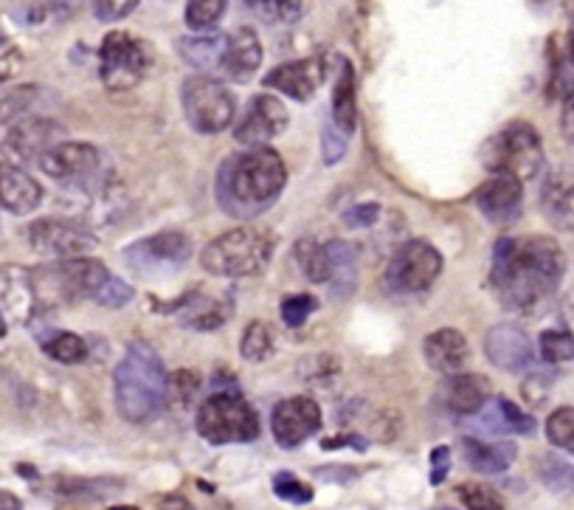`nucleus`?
Listing matches in <instances>:
<instances>
[{
  "mask_svg": "<svg viewBox=\"0 0 574 510\" xmlns=\"http://www.w3.org/2000/svg\"><path fill=\"white\" fill-rule=\"evenodd\" d=\"M566 277V254L552 237H501L493 248L490 285L515 313L535 316Z\"/></svg>",
  "mask_w": 574,
  "mask_h": 510,
  "instance_id": "obj_1",
  "label": "nucleus"
},
{
  "mask_svg": "<svg viewBox=\"0 0 574 510\" xmlns=\"http://www.w3.org/2000/svg\"><path fill=\"white\" fill-rule=\"evenodd\" d=\"M287 184L282 155L271 147H257L228 155L217 170L214 195L217 206L237 220H254L268 212Z\"/></svg>",
  "mask_w": 574,
  "mask_h": 510,
  "instance_id": "obj_2",
  "label": "nucleus"
},
{
  "mask_svg": "<svg viewBox=\"0 0 574 510\" xmlns=\"http://www.w3.org/2000/svg\"><path fill=\"white\" fill-rule=\"evenodd\" d=\"M116 387V409L130 423H150L167 406L169 378L161 356L147 341H133L127 356L113 372Z\"/></svg>",
  "mask_w": 574,
  "mask_h": 510,
  "instance_id": "obj_3",
  "label": "nucleus"
},
{
  "mask_svg": "<svg viewBox=\"0 0 574 510\" xmlns=\"http://www.w3.org/2000/svg\"><path fill=\"white\" fill-rule=\"evenodd\" d=\"M276 237L257 226H240L231 232L214 237L203 248L200 263L212 277H257L273 260Z\"/></svg>",
  "mask_w": 574,
  "mask_h": 510,
  "instance_id": "obj_4",
  "label": "nucleus"
},
{
  "mask_svg": "<svg viewBox=\"0 0 574 510\" xmlns=\"http://www.w3.org/2000/svg\"><path fill=\"white\" fill-rule=\"evenodd\" d=\"M482 161L493 175H510L515 181H532L544 170V141L527 122L507 124L484 144Z\"/></svg>",
  "mask_w": 574,
  "mask_h": 510,
  "instance_id": "obj_5",
  "label": "nucleus"
},
{
  "mask_svg": "<svg viewBox=\"0 0 574 510\" xmlns=\"http://www.w3.org/2000/svg\"><path fill=\"white\" fill-rule=\"evenodd\" d=\"M110 277L107 268L99 260H62L57 265H46L37 274H31L34 282V294H37V305H71V302H82V299H96L99 288L105 285Z\"/></svg>",
  "mask_w": 574,
  "mask_h": 510,
  "instance_id": "obj_6",
  "label": "nucleus"
},
{
  "mask_svg": "<svg viewBox=\"0 0 574 510\" xmlns=\"http://www.w3.org/2000/svg\"><path fill=\"white\" fill-rule=\"evenodd\" d=\"M197 434L214 446L248 443L259 437V418L254 406L237 392L212 395L197 409Z\"/></svg>",
  "mask_w": 574,
  "mask_h": 510,
  "instance_id": "obj_7",
  "label": "nucleus"
},
{
  "mask_svg": "<svg viewBox=\"0 0 574 510\" xmlns=\"http://www.w3.org/2000/svg\"><path fill=\"white\" fill-rule=\"evenodd\" d=\"M181 105L186 122L203 136L223 133L228 124L234 122V113H237L234 93L228 91L220 79L209 77V74H197L183 82Z\"/></svg>",
  "mask_w": 574,
  "mask_h": 510,
  "instance_id": "obj_8",
  "label": "nucleus"
},
{
  "mask_svg": "<svg viewBox=\"0 0 574 510\" xmlns=\"http://www.w3.org/2000/svg\"><path fill=\"white\" fill-rule=\"evenodd\" d=\"M99 77L107 91H130L152 68L147 43L130 31H110L99 46Z\"/></svg>",
  "mask_w": 574,
  "mask_h": 510,
  "instance_id": "obj_9",
  "label": "nucleus"
},
{
  "mask_svg": "<svg viewBox=\"0 0 574 510\" xmlns=\"http://www.w3.org/2000/svg\"><path fill=\"white\" fill-rule=\"evenodd\" d=\"M37 167L65 189H76V192L105 189L102 153L85 141H62L60 147H54Z\"/></svg>",
  "mask_w": 574,
  "mask_h": 510,
  "instance_id": "obj_10",
  "label": "nucleus"
},
{
  "mask_svg": "<svg viewBox=\"0 0 574 510\" xmlns=\"http://www.w3.org/2000/svg\"><path fill=\"white\" fill-rule=\"evenodd\" d=\"M121 257L138 277H167L181 271V265L192 257V240L183 232L152 234L147 240H138L130 248H124Z\"/></svg>",
  "mask_w": 574,
  "mask_h": 510,
  "instance_id": "obj_11",
  "label": "nucleus"
},
{
  "mask_svg": "<svg viewBox=\"0 0 574 510\" xmlns=\"http://www.w3.org/2000/svg\"><path fill=\"white\" fill-rule=\"evenodd\" d=\"M442 271V254L425 240H408L394 251L389 263V285L397 294H423Z\"/></svg>",
  "mask_w": 574,
  "mask_h": 510,
  "instance_id": "obj_12",
  "label": "nucleus"
},
{
  "mask_svg": "<svg viewBox=\"0 0 574 510\" xmlns=\"http://www.w3.org/2000/svg\"><path fill=\"white\" fill-rule=\"evenodd\" d=\"M29 243L37 254L43 257H57V260H79L88 251L96 248V234L76 220H57L46 217L31 223Z\"/></svg>",
  "mask_w": 574,
  "mask_h": 510,
  "instance_id": "obj_13",
  "label": "nucleus"
},
{
  "mask_svg": "<svg viewBox=\"0 0 574 510\" xmlns=\"http://www.w3.org/2000/svg\"><path fill=\"white\" fill-rule=\"evenodd\" d=\"M65 139V127L54 119H23L17 122L6 139H3V155L6 164H40L54 147H60Z\"/></svg>",
  "mask_w": 574,
  "mask_h": 510,
  "instance_id": "obj_14",
  "label": "nucleus"
},
{
  "mask_svg": "<svg viewBox=\"0 0 574 510\" xmlns=\"http://www.w3.org/2000/svg\"><path fill=\"white\" fill-rule=\"evenodd\" d=\"M287 122L290 119L282 99H276L273 93H257L242 110L240 122L234 127V139L248 150L268 147V141L279 139L285 133Z\"/></svg>",
  "mask_w": 574,
  "mask_h": 510,
  "instance_id": "obj_15",
  "label": "nucleus"
},
{
  "mask_svg": "<svg viewBox=\"0 0 574 510\" xmlns=\"http://www.w3.org/2000/svg\"><path fill=\"white\" fill-rule=\"evenodd\" d=\"M318 429H321V409L313 398L296 395L273 406L271 432L282 449H299Z\"/></svg>",
  "mask_w": 574,
  "mask_h": 510,
  "instance_id": "obj_16",
  "label": "nucleus"
},
{
  "mask_svg": "<svg viewBox=\"0 0 574 510\" xmlns=\"http://www.w3.org/2000/svg\"><path fill=\"white\" fill-rule=\"evenodd\" d=\"M473 201L493 226H510L524 209V184L510 175H493L476 189Z\"/></svg>",
  "mask_w": 574,
  "mask_h": 510,
  "instance_id": "obj_17",
  "label": "nucleus"
},
{
  "mask_svg": "<svg viewBox=\"0 0 574 510\" xmlns=\"http://www.w3.org/2000/svg\"><path fill=\"white\" fill-rule=\"evenodd\" d=\"M484 353H487L493 367H499L504 372H524L535 364L532 339L521 327L510 325V322H501V325L487 330Z\"/></svg>",
  "mask_w": 574,
  "mask_h": 510,
  "instance_id": "obj_18",
  "label": "nucleus"
},
{
  "mask_svg": "<svg viewBox=\"0 0 574 510\" xmlns=\"http://www.w3.org/2000/svg\"><path fill=\"white\" fill-rule=\"evenodd\" d=\"M324 65L316 57H304V60H290L276 65L271 74L265 77V88L285 93L296 102H310L324 82Z\"/></svg>",
  "mask_w": 574,
  "mask_h": 510,
  "instance_id": "obj_19",
  "label": "nucleus"
},
{
  "mask_svg": "<svg viewBox=\"0 0 574 510\" xmlns=\"http://www.w3.org/2000/svg\"><path fill=\"white\" fill-rule=\"evenodd\" d=\"M541 212L558 232H574V172L555 170L546 175Z\"/></svg>",
  "mask_w": 574,
  "mask_h": 510,
  "instance_id": "obj_20",
  "label": "nucleus"
},
{
  "mask_svg": "<svg viewBox=\"0 0 574 510\" xmlns=\"http://www.w3.org/2000/svg\"><path fill=\"white\" fill-rule=\"evenodd\" d=\"M423 353L431 370L442 372V375H456V372H462L468 367L470 344L459 330L442 327V330H434L423 341Z\"/></svg>",
  "mask_w": 574,
  "mask_h": 510,
  "instance_id": "obj_21",
  "label": "nucleus"
},
{
  "mask_svg": "<svg viewBox=\"0 0 574 510\" xmlns=\"http://www.w3.org/2000/svg\"><path fill=\"white\" fill-rule=\"evenodd\" d=\"M43 201V186L15 164H0V206L12 215H31Z\"/></svg>",
  "mask_w": 574,
  "mask_h": 510,
  "instance_id": "obj_22",
  "label": "nucleus"
},
{
  "mask_svg": "<svg viewBox=\"0 0 574 510\" xmlns=\"http://www.w3.org/2000/svg\"><path fill=\"white\" fill-rule=\"evenodd\" d=\"M259 62H262V43H259L254 29H237L231 37H226V51H223V62L220 71L234 82H245L257 74Z\"/></svg>",
  "mask_w": 574,
  "mask_h": 510,
  "instance_id": "obj_23",
  "label": "nucleus"
},
{
  "mask_svg": "<svg viewBox=\"0 0 574 510\" xmlns=\"http://www.w3.org/2000/svg\"><path fill=\"white\" fill-rule=\"evenodd\" d=\"M37 310V294L29 271L20 265L0 268V313H12L17 322H29Z\"/></svg>",
  "mask_w": 574,
  "mask_h": 510,
  "instance_id": "obj_24",
  "label": "nucleus"
},
{
  "mask_svg": "<svg viewBox=\"0 0 574 510\" xmlns=\"http://www.w3.org/2000/svg\"><path fill=\"white\" fill-rule=\"evenodd\" d=\"M172 313H178V322L189 330H217L228 319L226 305L220 299L203 296L200 291H189L181 302L172 305Z\"/></svg>",
  "mask_w": 574,
  "mask_h": 510,
  "instance_id": "obj_25",
  "label": "nucleus"
},
{
  "mask_svg": "<svg viewBox=\"0 0 574 510\" xmlns=\"http://www.w3.org/2000/svg\"><path fill=\"white\" fill-rule=\"evenodd\" d=\"M490 381L484 375H454L445 384V403L456 415H479L490 401Z\"/></svg>",
  "mask_w": 574,
  "mask_h": 510,
  "instance_id": "obj_26",
  "label": "nucleus"
},
{
  "mask_svg": "<svg viewBox=\"0 0 574 510\" xmlns=\"http://www.w3.org/2000/svg\"><path fill=\"white\" fill-rule=\"evenodd\" d=\"M482 429L490 434H532L535 432V418L527 415L521 406H515L507 398H490L484 403Z\"/></svg>",
  "mask_w": 574,
  "mask_h": 510,
  "instance_id": "obj_27",
  "label": "nucleus"
},
{
  "mask_svg": "<svg viewBox=\"0 0 574 510\" xmlns=\"http://www.w3.org/2000/svg\"><path fill=\"white\" fill-rule=\"evenodd\" d=\"M330 119L335 122V127L344 133V136H352L355 127H358V96H355V68L349 65L347 60L341 62V74L335 79L333 88V113Z\"/></svg>",
  "mask_w": 574,
  "mask_h": 510,
  "instance_id": "obj_28",
  "label": "nucleus"
},
{
  "mask_svg": "<svg viewBox=\"0 0 574 510\" xmlns=\"http://www.w3.org/2000/svg\"><path fill=\"white\" fill-rule=\"evenodd\" d=\"M513 443H484L476 437L465 440V460L479 474H504L515 460Z\"/></svg>",
  "mask_w": 574,
  "mask_h": 510,
  "instance_id": "obj_29",
  "label": "nucleus"
},
{
  "mask_svg": "<svg viewBox=\"0 0 574 510\" xmlns=\"http://www.w3.org/2000/svg\"><path fill=\"white\" fill-rule=\"evenodd\" d=\"M226 51V37L206 34V37H181L178 40V54L181 60L195 68V71H220Z\"/></svg>",
  "mask_w": 574,
  "mask_h": 510,
  "instance_id": "obj_30",
  "label": "nucleus"
},
{
  "mask_svg": "<svg viewBox=\"0 0 574 510\" xmlns=\"http://www.w3.org/2000/svg\"><path fill=\"white\" fill-rule=\"evenodd\" d=\"M327 248H330V257H333V279H330V285H333L335 296L352 294L355 285H358V268H355L352 248L344 240H330Z\"/></svg>",
  "mask_w": 574,
  "mask_h": 510,
  "instance_id": "obj_31",
  "label": "nucleus"
},
{
  "mask_svg": "<svg viewBox=\"0 0 574 510\" xmlns=\"http://www.w3.org/2000/svg\"><path fill=\"white\" fill-rule=\"evenodd\" d=\"M296 254H299V263H302V274L310 282H330L333 279V257H330V248L327 243L324 246H318L313 240H302L299 248H296Z\"/></svg>",
  "mask_w": 574,
  "mask_h": 510,
  "instance_id": "obj_32",
  "label": "nucleus"
},
{
  "mask_svg": "<svg viewBox=\"0 0 574 510\" xmlns=\"http://www.w3.org/2000/svg\"><path fill=\"white\" fill-rule=\"evenodd\" d=\"M37 99H40L37 85H17L0 91V124L23 122V116H29Z\"/></svg>",
  "mask_w": 574,
  "mask_h": 510,
  "instance_id": "obj_33",
  "label": "nucleus"
},
{
  "mask_svg": "<svg viewBox=\"0 0 574 510\" xmlns=\"http://www.w3.org/2000/svg\"><path fill=\"white\" fill-rule=\"evenodd\" d=\"M43 344V353L54 358L57 364H82L88 358V344L79 339L76 333L60 330V333H48Z\"/></svg>",
  "mask_w": 574,
  "mask_h": 510,
  "instance_id": "obj_34",
  "label": "nucleus"
},
{
  "mask_svg": "<svg viewBox=\"0 0 574 510\" xmlns=\"http://www.w3.org/2000/svg\"><path fill=\"white\" fill-rule=\"evenodd\" d=\"M538 477L552 494H574V465L566 463L558 454H544L538 460Z\"/></svg>",
  "mask_w": 574,
  "mask_h": 510,
  "instance_id": "obj_35",
  "label": "nucleus"
},
{
  "mask_svg": "<svg viewBox=\"0 0 574 510\" xmlns=\"http://www.w3.org/2000/svg\"><path fill=\"white\" fill-rule=\"evenodd\" d=\"M273 350H276V339H273V330L265 322H251L245 327L240 341V353L245 361L262 364V361H268L273 356Z\"/></svg>",
  "mask_w": 574,
  "mask_h": 510,
  "instance_id": "obj_36",
  "label": "nucleus"
},
{
  "mask_svg": "<svg viewBox=\"0 0 574 510\" xmlns=\"http://www.w3.org/2000/svg\"><path fill=\"white\" fill-rule=\"evenodd\" d=\"M541 358L552 367H569L574 364V336L566 330H544L538 341Z\"/></svg>",
  "mask_w": 574,
  "mask_h": 510,
  "instance_id": "obj_37",
  "label": "nucleus"
},
{
  "mask_svg": "<svg viewBox=\"0 0 574 510\" xmlns=\"http://www.w3.org/2000/svg\"><path fill=\"white\" fill-rule=\"evenodd\" d=\"M546 437L555 449L574 454V406H560L546 418Z\"/></svg>",
  "mask_w": 574,
  "mask_h": 510,
  "instance_id": "obj_38",
  "label": "nucleus"
},
{
  "mask_svg": "<svg viewBox=\"0 0 574 510\" xmlns=\"http://www.w3.org/2000/svg\"><path fill=\"white\" fill-rule=\"evenodd\" d=\"M226 12V3L220 0H197L186 3V26L192 31H212Z\"/></svg>",
  "mask_w": 574,
  "mask_h": 510,
  "instance_id": "obj_39",
  "label": "nucleus"
},
{
  "mask_svg": "<svg viewBox=\"0 0 574 510\" xmlns=\"http://www.w3.org/2000/svg\"><path fill=\"white\" fill-rule=\"evenodd\" d=\"M456 494L462 499V505L468 510H504V499H501L493 488H487L482 482H468L459 485Z\"/></svg>",
  "mask_w": 574,
  "mask_h": 510,
  "instance_id": "obj_40",
  "label": "nucleus"
},
{
  "mask_svg": "<svg viewBox=\"0 0 574 510\" xmlns=\"http://www.w3.org/2000/svg\"><path fill=\"white\" fill-rule=\"evenodd\" d=\"M54 488L60 496H113L110 491H119V480H54Z\"/></svg>",
  "mask_w": 574,
  "mask_h": 510,
  "instance_id": "obj_41",
  "label": "nucleus"
},
{
  "mask_svg": "<svg viewBox=\"0 0 574 510\" xmlns=\"http://www.w3.org/2000/svg\"><path fill=\"white\" fill-rule=\"evenodd\" d=\"M318 310V299L313 294H293L282 299V319L287 327H302Z\"/></svg>",
  "mask_w": 574,
  "mask_h": 510,
  "instance_id": "obj_42",
  "label": "nucleus"
},
{
  "mask_svg": "<svg viewBox=\"0 0 574 510\" xmlns=\"http://www.w3.org/2000/svg\"><path fill=\"white\" fill-rule=\"evenodd\" d=\"M273 494L279 496V499H285V502H293V505H307V502H313V488L310 485H304L296 474H276L273 477Z\"/></svg>",
  "mask_w": 574,
  "mask_h": 510,
  "instance_id": "obj_43",
  "label": "nucleus"
},
{
  "mask_svg": "<svg viewBox=\"0 0 574 510\" xmlns=\"http://www.w3.org/2000/svg\"><path fill=\"white\" fill-rule=\"evenodd\" d=\"M347 136L335 127V122L327 116L324 119V127H321V153H324V164L333 167L338 164L344 153H347Z\"/></svg>",
  "mask_w": 574,
  "mask_h": 510,
  "instance_id": "obj_44",
  "label": "nucleus"
},
{
  "mask_svg": "<svg viewBox=\"0 0 574 510\" xmlns=\"http://www.w3.org/2000/svg\"><path fill=\"white\" fill-rule=\"evenodd\" d=\"M197 389H200V378H197L195 372L189 370H181L175 372L172 378H169V389H167V403H181V406H186V403L195 401Z\"/></svg>",
  "mask_w": 574,
  "mask_h": 510,
  "instance_id": "obj_45",
  "label": "nucleus"
},
{
  "mask_svg": "<svg viewBox=\"0 0 574 510\" xmlns=\"http://www.w3.org/2000/svg\"><path fill=\"white\" fill-rule=\"evenodd\" d=\"M130 299H133V288H130L127 282H121L119 277H107L105 285H102L99 294H96V302H99L102 308L110 310L124 308Z\"/></svg>",
  "mask_w": 574,
  "mask_h": 510,
  "instance_id": "obj_46",
  "label": "nucleus"
},
{
  "mask_svg": "<svg viewBox=\"0 0 574 510\" xmlns=\"http://www.w3.org/2000/svg\"><path fill=\"white\" fill-rule=\"evenodd\" d=\"M251 9L259 12L262 17H268L271 23H293L299 20V15L304 12L302 3H251Z\"/></svg>",
  "mask_w": 574,
  "mask_h": 510,
  "instance_id": "obj_47",
  "label": "nucleus"
},
{
  "mask_svg": "<svg viewBox=\"0 0 574 510\" xmlns=\"http://www.w3.org/2000/svg\"><path fill=\"white\" fill-rule=\"evenodd\" d=\"M378 215V203H358V206H352V209L344 212V223H347L349 229H369V226L378 223Z\"/></svg>",
  "mask_w": 574,
  "mask_h": 510,
  "instance_id": "obj_48",
  "label": "nucleus"
},
{
  "mask_svg": "<svg viewBox=\"0 0 574 510\" xmlns=\"http://www.w3.org/2000/svg\"><path fill=\"white\" fill-rule=\"evenodd\" d=\"M20 62H23V57H20L15 43L0 34V85H3L6 79L15 77L17 71H20Z\"/></svg>",
  "mask_w": 574,
  "mask_h": 510,
  "instance_id": "obj_49",
  "label": "nucleus"
},
{
  "mask_svg": "<svg viewBox=\"0 0 574 510\" xmlns=\"http://www.w3.org/2000/svg\"><path fill=\"white\" fill-rule=\"evenodd\" d=\"M524 398H527L532 406H538V403H544L546 398H549V389H552V378L549 375H532V378H527L524 381Z\"/></svg>",
  "mask_w": 574,
  "mask_h": 510,
  "instance_id": "obj_50",
  "label": "nucleus"
},
{
  "mask_svg": "<svg viewBox=\"0 0 574 510\" xmlns=\"http://www.w3.org/2000/svg\"><path fill=\"white\" fill-rule=\"evenodd\" d=\"M138 9V3L133 0H124V3H93V15L99 17V20H121V17L133 15Z\"/></svg>",
  "mask_w": 574,
  "mask_h": 510,
  "instance_id": "obj_51",
  "label": "nucleus"
},
{
  "mask_svg": "<svg viewBox=\"0 0 574 510\" xmlns=\"http://www.w3.org/2000/svg\"><path fill=\"white\" fill-rule=\"evenodd\" d=\"M54 9L57 6H48V3H29V6H15V17L23 26H40L48 12H54Z\"/></svg>",
  "mask_w": 574,
  "mask_h": 510,
  "instance_id": "obj_52",
  "label": "nucleus"
},
{
  "mask_svg": "<svg viewBox=\"0 0 574 510\" xmlns=\"http://www.w3.org/2000/svg\"><path fill=\"white\" fill-rule=\"evenodd\" d=\"M560 102H563L560 105V133L569 144H574V88L563 93Z\"/></svg>",
  "mask_w": 574,
  "mask_h": 510,
  "instance_id": "obj_53",
  "label": "nucleus"
},
{
  "mask_svg": "<svg viewBox=\"0 0 574 510\" xmlns=\"http://www.w3.org/2000/svg\"><path fill=\"white\" fill-rule=\"evenodd\" d=\"M431 482L439 485V482L448 477V471H451V449L448 446H437V449L431 451Z\"/></svg>",
  "mask_w": 574,
  "mask_h": 510,
  "instance_id": "obj_54",
  "label": "nucleus"
},
{
  "mask_svg": "<svg viewBox=\"0 0 574 510\" xmlns=\"http://www.w3.org/2000/svg\"><path fill=\"white\" fill-rule=\"evenodd\" d=\"M321 446H324L327 451L338 449V446H358V451H363L366 440H363L361 434H341V437H330V440H324Z\"/></svg>",
  "mask_w": 574,
  "mask_h": 510,
  "instance_id": "obj_55",
  "label": "nucleus"
},
{
  "mask_svg": "<svg viewBox=\"0 0 574 510\" xmlns=\"http://www.w3.org/2000/svg\"><path fill=\"white\" fill-rule=\"evenodd\" d=\"M158 510H195V505L181 494H167L158 502Z\"/></svg>",
  "mask_w": 574,
  "mask_h": 510,
  "instance_id": "obj_56",
  "label": "nucleus"
},
{
  "mask_svg": "<svg viewBox=\"0 0 574 510\" xmlns=\"http://www.w3.org/2000/svg\"><path fill=\"white\" fill-rule=\"evenodd\" d=\"M344 465H338V468H316V477L318 480H352L355 474H338Z\"/></svg>",
  "mask_w": 574,
  "mask_h": 510,
  "instance_id": "obj_57",
  "label": "nucleus"
},
{
  "mask_svg": "<svg viewBox=\"0 0 574 510\" xmlns=\"http://www.w3.org/2000/svg\"><path fill=\"white\" fill-rule=\"evenodd\" d=\"M0 510H23V502L9 491H0Z\"/></svg>",
  "mask_w": 574,
  "mask_h": 510,
  "instance_id": "obj_58",
  "label": "nucleus"
},
{
  "mask_svg": "<svg viewBox=\"0 0 574 510\" xmlns=\"http://www.w3.org/2000/svg\"><path fill=\"white\" fill-rule=\"evenodd\" d=\"M569 60H572V65H574V29H572V37H569Z\"/></svg>",
  "mask_w": 574,
  "mask_h": 510,
  "instance_id": "obj_59",
  "label": "nucleus"
},
{
  "mask_svg": "<svg viewBox=\"0 0 574 510\" xmlns=\"http://www.w3.org/2000/svg\"><path fill=\"white\" fill-rule=\"evenodd\" d=\"M3 336H6V316L0 313V339H3Z\"/></svg>",
  "mask_w": 574,
  "mask_h": 510,
  "instance_id": "obj_60",
  "label": "nucleus"
},
{
  "mask_svg": "<svg viewBox=\"0 0 574 510\" xmlns=\"http://www.w3.org/2000/svg\"><path fill=\"white\" fill-rule=\"evenodd\" d=\"M110 510H141V508H133V505H116V508Z\"/></svg>",
  "mask_w": 574,
  "mask_h": 510,
  "instance_id": "obj_61",
  "label": "nucleus"
}]
</instances>
